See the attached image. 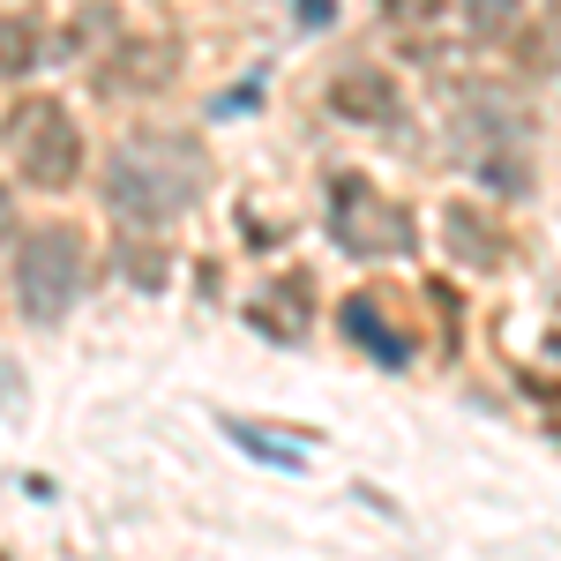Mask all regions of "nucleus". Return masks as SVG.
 I'll return each instance as SVG.
<instances>
[{"label": "nucleus", "instance_id": "obj_1", "mask_svg": "<svg viewBox=\"0 0 561 561\" xmlns=\"http://www.w3.org/2000/svg\"><path fill=\"white\" fill-rule=\"evenodd\" d=\"M203 195V150L187 135H128L105 150V210L121 225H165Z\"/></svg>", "mask_w": 561, "mask_h": 561}, {"label": "nucleus", "instance_id": "obj_2", "mask_svg": "<svg viewBox=\"0 0 561 561\" xmlns=\"http://www.w3.org/2000/svg\"><path fill=\"white\" fill-rule=\"evenodd\" d=\"M83 277H90V248L76 225H31L23 240H15V307H23V322H68V307L83 300Z\"/></svg>", "mask_w": 561, "mask_h": 561}, {"label": "nucleus", "instance_id": "obj_3", "mask_svg": "<svg viewBox=\"0 0 561 561\" xmlns=\"http://www.w3.org/2000/svg\"><path fill=\"white\" fill-rule=\"evenodd\" d=\"M8 158H15V173L31 180V187L60 195L68 180L83 173V135L68 121V105H60V98L15 105V121H8Z\"/></svg>", "mask_w": 561, "mask_h": 561}, {"label": "nucleus", "instance_id": "obj_4", "mask_svg": "<svg viewBox=\"0 0 561 561\" xmlns=\"http://www.w3.org/2000/svg\"><path fill=\"white\" fill-rule=\"evenodd\" d=\"M330 232H337V248L359 255V262L404 255V248H412V217H404V203H389L367 173H337L330 180Z\"/></svg>", "mask_w": 561, "mask_h": 561}, {"label": "nucleus", "instance_id": "obj_5", "mask_svg": "<svg viewBox=\"0 0 561 561\" xmlns=\"http://www.w3.org/2000/svg\"><path fill=\"white\" fill-rule=\"evenodd\" d=\"M442 232H449V255H457V262H472V270H502V255H510L502 225L479 210V203H449Z\"/></svg>", "mask_w": 561, "mask_h": 561}, {"label": "nucleus", "instance_id": "obj_6", "mask_svg": "<svg viewBox=\"0 0 561 561\" xmlns=\"http://www.w3.org/2000/svg\"><path fill=\"white\" fill-rule=\"evenodd\" d=\"M330 113L337 121H397V83L382 68H352L330 83Z\"/></svg>", "mask_w": 561, "mask_h": 561}, {"label": "nucleus", "instance_id": "obj_7", "mask_svg": "<svg viewBox=\"0 0 561 561\" xmlns=\"http://www.w3.org/2000/svg\"><path fill=\"white\" fill-rule=\"evenodd\" d=\"M337 330H345L352 345H367L382 367H412V345H404L397 330H382V314H375V300H367V293H352V300L337 307Z\"/></svg>", "mask_w": 561, "mask_h": 561}, {"label": "nucleus", "instance_id": "obj_8", "mask_svg": "<svg viewBox=\"0 0 561 561\" xmlns=\"http://www.w3.org/2000/svg\"><path fill=\"white\" fill-rule=\"evenodd\" d=\"M150 76H173V45L142 38V45H128L121 60H105V83L113 90H150Z\"/></svg>", "mask_w": 561, "mask_h": 561}, {"label": "nucleus", "instance_id": "obj_9", "mask_svg": "<svg viewBox=\"0 0 561 561\" xmlns=\"http://www.w3.org/2000/svg\"><path fill=\"white\" fill-rule=\"evenodd\" d=\"M38 53H45V38L31 15H0V83H23L38 68Z\"/></svg>", "mask_w": 561, "mask_h": 561}, {"label": "nucleus", "instance_id": "obj_10", "mask_svg": "<svg viewBox=\"0 0 561 561\" xmlns=\"http://www.w3.org/2000/svg\"><path fill=\"white\" fill-rule=\"evenodd\" d=\"M217 427L232 434V442H240V449H255V457H277V465H285V472H300V449H277V442H270V427H255V420H232V412H225V420H217Z\"/></svg>", "mask_w": 561, "mask_h": 561}, {"label": "nucleus", "instance_id": "obj_11", "mask_svg": "<svg viewBox=\"0 0 561 561\" xmlns=\"http://www.w3.org/2000/svg\"><path fill=\"white\" fill-rule=\"evenodd\" d=\"M524 0H465V23H472L479 38H502V31H517Z\"/></svg>", "mask_w": 561, "mask_h": 561}, {"label": "nucleus", "instance_id": "obj_12", "mask_svg": "<svg viewBox=\"0 0 561 561\" xmlns=\"http://www.w3.org/2000/svg\"><path fill=\"white\" fill-rule=\"evenodd\" d=\"M382 8H389V23H442L449 0H382Z\"/></svg>", "mask_w": 561, "mask_h": 561}, {"label": "nucleus", "instance_id": "obj_13", "mask_svg": "<svg viewBox=\"0 0 561 561\" xmlns=\"http://www.w3.org/2000/svg\"><path fill=\"white\" fill-rule=\"evenodd\" d=\"M293 8H300V23H307V31H322V23H330V15H337V8H330V0H293Z\"/></svg>", "mask_w": 561, "mask_h": 561}, {"label": "nucleus", "instance_id": "obj_14", "mask_svg": "<svg viewBox=\"0 0 561 561\" xmlns=\"http://www.w3.org/2000/svg\"><path fill=\"white\" fill-rule=\"evenodd\" d=\"M0 240H8V187H0Z\"/></svg>", "mask_w": 561, "mask_h": 561}, {"label": "nucleus", "instance_id": "obj_15", "mask_svg": "<svg viewBox=\"0 0 561 561\" xmlns=\"http://www.w3.org/2000/svg\"><path fill=\"white\" fill-rule=\"evenodd\" d=\"M0 561H8V554H0Z\"/></svg>", "mask_w": 561, "mask_h": 561}]
</instances>
